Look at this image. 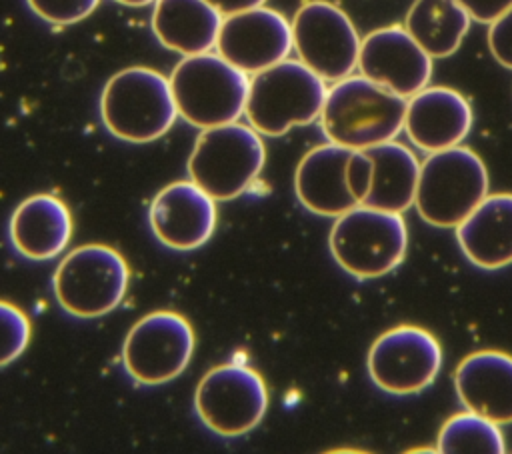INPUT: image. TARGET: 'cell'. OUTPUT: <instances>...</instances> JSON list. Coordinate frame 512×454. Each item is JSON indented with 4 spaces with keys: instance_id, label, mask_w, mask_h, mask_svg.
I'll return each mask as SVG.
<instances>
[{
    "instance_id": "17",
    "label": "cell",
    "mask_w": 512,
    "mask_h": 454,
    "mask_svg": "<svg viewBox=\"0 0 512 454\" xmlns=\"http://www.w3.org/2000/svg\"><path fill=\"white\" fill-rule=\"evenodd\" d=\"M350 156L352 148L334 142L320 144L304 154L294 174V190L306 210L336 218L358 206L348 184Z\"/></svg>"
},
{
    "instance_id": "8",
    "label": "cell",
    "mask_w": 512,
    "mask_h": 454,
    "mask_svg": "<svg viewBox=\"0 0 512 454\" xmlns=\"http://www.w3.org/2000/svg\"><path fill=\"white\" fill-rule=\"evenodd\" d=\"M130 270L124 256L104 244H86L58 264L52 286L58 304L76 318H100L124 298Z\"/></svg>"
},
{
    "instance_id": "24",
    "label": "cell",
    "mask_w": 512,
    "mask_h": 454,
    "mask_svg": "<svg viewBox=\"0 0 512 454\" xmlns=\"http://www.w3.org/2000/svg\"><path fill=\"white\" fill-rule=\"evenodd\" d=\"M436 448L442 454H502L506 442L496 422L466 410L442 424Z\"/></svg>"
},
{
    "instance_id": "6",
    "label": "cell",
    "mask_w": 512,
    "mask_h": 454,
    "mask_svg": "<svg viewBox=\"0 0 512 454\" xmlns=\"http://www.w3.org/2000/svg\"><path fill=\"white\" fill-rule=\"evenodd\" d=\"M266 148L250 124L204 128L188 158V176L214 200L240 196L262 172Z\"/></svg>"
},
{
    "instance_id": "27",
    "label": "cell",
    "mask_w": 512,
    "mask_h": 454,
    "mask_svg": "<svg viewBox=\"0 0 512 454\" xmlns=\"http://www.w3.org/2000/svg\"><path fill=\"white\" fill-rule=\"evenodd\" d=\"M488 46L496 62L512 70V6L490 24Z\"/></svg>"
},
{
    "instance_id": "5",
    "label": "cell",
    "mask_w": 512,
    "mask_h": 454,
    "mask_svg": "<svg viewBox=\"0 0 512 454\" xmlns=\"http://www.w3.org/2000/svg\"><path fill=\"white\" fill-rule=\"evenodd\" d=\"M488 186L482 158L458 144L428 154L420 164L414 206L424 222L452 228L488 196Z\"/></svg>"
},
{
    "instance_id": "25",
    "label": "cell",
    "mask_w": 512,
    "mask_h": 454,
    "mask_svg": "<svg viewBox=\"0 0 512 454\" xmlns=\"http://www.w3.org/2000/svg\"><path fill=\"white\" fill-rule=\"evenodd\" d=\"M30 334L28 316L18 306L0 300V368L14 362L26 350Z\"/></svg>"
},
{
    "instance_id": "16",
    "label": "cell",
    "mask_w": 512,
    "mask_h": 454,
    "mask_svg": "<svg viewBox=\"0 0 512 454\" xmlns=\"http://www.w3.org/2000/svg\"><path fill=\"white\" fill-rule=\"evenodd\" d=\"M472 128L468 100L452 88H422L406 100L404 130L410 142L432 154L458 146Z\"/></svg>"
},
{
    "instance_id": "12",
    "label": "cell",
    "mask_w": 512,
    "mask_h": 454,
    "mask_svg": "<svg viewBox=\"0 0 512 454\" xmlns=\"http://www.w3.org/2000/svg\"><path fill=\"white\" fill-rule=\"evenodd\" d=\"M442 366V348L432 332L420 326H396L380 334L368 352L372 382L394 396L428 388Z\"/></svg>"
},
{
    "instance_id": "22",
    "label": "cell",
    "mask_w": 512,
    "mask_h": 454,
    "mask_svg": "<svg viewBox=\"0 0 512 454\" xmlns=\"http://www.w3.org/2000/svg\"><path fill=\"white\" fill-rule=\"evenodd\" d=\"M372 160V186L362 202L386 212L402 214L414 204L420 162L414 152L396 140L364 150Z\"/></svg>"
},
{
    "instance_id": "31",
    "label": "cell",
    "mask_w": 512,
    "mask_h": 454,
    "mask_svg": "<svg viewBox=\"0 0 512 454\" xmlns=\"http://www.w3.org/2000/svg\"><path fill=\"white\" fill-rule=\"evenodd\" d=\"M114 2H120V4H124V6H148V4H152V2H156V0H114Z\"/></svg>"
},
{
    "instance_id": "7",
    "label": "cell",
    "mask_w": 512,
    "mask_h": 454,
    "mask_svg": "<svg viewBox=\"0 0 512 454\" xmlns=\"http://www.w3.org/2000/svg\"><path fill=\"white\" fill-rule=\"evenodd\" d=\"M328 242L338 266L366 280L392 272L404 260L408 230L402 214L358 204L336 216Z\"/></svg>"
},
{
    "instance_id": "29",
    "label": "cell",
    "mask_w": 512,
    "mask_h": 454,
    "mask_svg": "<svg viewBox=\"0 0 512 454\" xmlns=\"http://www.w3.org/2000/svg\"><path fill=\"white\" fill-rule=\"evenodd\" d=\"M460 6L468 12V16L480 24H492L498 16H502L512 0H458Z\"/></svg>"
},
{
    "instance_id": "19",
    "label": "cell",
    "mask_w": 512,
    "mask_h": 454,
    "mask_svg": "<svg viewBox=\"0 0 512 454\" xmlns=\"http://www.w3.org/2000/svg\"><path fill=\"white\" fill-rule=\"evenodd\" d=\"M464 256L482 270L512 264V194H488L458 226Z\"/></svg>"
},
{
    "instance_id": "18",
    "label": "cell",
    "mask_w": 512,
    "mask_h": 454,
    "mask_svg": "<svg viewBox=\"0 0 512 454\" xmlns=\"http://www.w3.org/2000/svg\"><path fill=\"white\" fill-rule=\"evenodd\" d=\"M454 388L466 410L498 426L512 424V356L500 350L468 354L454 372Z\"/></svg>"
},
{
    "instance_id": "14",
    "label": "cell",
    "mask_w": 512,
    "mask_h": 454,
    "mask_svg": "<svg viewBox=\"0 0 512 454\" xmlns=\"http://www.w3.org/2000/svg\"><path fill=\"white\" fill-rule=\"evenodd\" d=\"M360 74L376 84L410 98L428 86L432 56L402 26L372 30L360 42Z\"/></svg>"
},
{
    "instance_id": "15",
    "label": "cell",
    "mask_w": 512,
    "mask_h": 454,
    "mask_svg": "<svg viewBox=\"0 0 512 454\" xmlns=\"http://www.w3.org/2000/svg\"><path fill=\"white\" fill-rule=\"evenodd\" d=\"M150 228L172 250H196L216 230V200L192 180L172 182L150 204Z\"/></svg>"
},
{
    "instance_id": "10",
    "label": "cell",
    "mask_w": 512,
    "mask_h": 454,
    "mask_svg": "<svg viewBox=\"0 0 512 454\" xmlns=\"http://www.w3.org/2000/svg\"><path fill=\"white\" fill-rule=\"evenodd\" d=\"M194 408L208 430L236 438L262 422L268 390L256 370L244 364H220L200 380Z\"/></svg>"
},
{
    "instance_id": "23",
    "label": "cell",
    "mask_w": 512,
    "mask_h": 454,
    "mask_svg": "<svg viewBox=\"0 0 512 454\" xmlns=\"http://www.w3.org/2000/svg\"><path fill=\"white\" fill-rule=\"evenodd\" d=\"M470 20L458 0H414L404 28L432 58H446L460 48Z\"/></svg>"
},
{
    "instance_id": "2",
    "label": "cell",
    "mask_w": 512,
    "mask_h": 454,
    "mask_svg": "<svg viewBox=\"0 0 512 454\" xmlns=\"http://www.w3.org/2000/svg\"><path fill=\"white\" fill-rule=\"evenodd\" d=\"M326 94V80L304 62L286 58L252 74L244 116L262 136H282L320 118Z\"/></svg>"
},
{
    "instance_id": "30",
    "label": "cell",
    "mask_w": 512,
    "mask_h": 454,
    "mask_svg": "<svg viewBox=\"0 0 512 454\" xmlns=\"http://www.w3.org/2000/svg\"><path fill=\"white\" fill-rule=\"evenodd\" d=\"M206 2H210L222 16H228V14L250 10L256 6H264L266 0H206Z\"/></svg>"
},
{
    "instance_id": "1",
    "label": "cell",
    "mask_w": 512,
    "mask_h": 454,
    "mask_svg": "<svg viewBox=\"0 0 512 454\" xmlns=\"http://www.w3.org/2000/svg\"><path fill=\"white\" fill-rule=\"evenodd\" d=\"M406 98L366 76H346L328 88L320 126L328 142L366 150L394 140L404 128Z\"/></svg>"
},
{
    "instance_id": "21",
    "label": "cell",
    "mask_w": 512,
    "mask_h": 454,
    "mask_svg": "<svg viewBox=\"0 0 512 454\" xmlns=\"http://www.w3.org/2000/svg\"><path fill=\"white\" fill-rule=\"evenodd\" d=\"M222 20L224 16L206 0H156L150 24L164 48L196 56L216 46Z\"/></svg>"
},
{
    "instance_id": "26",
    "label": "cell",
    "mask_w": 512,
    "mask_h": 454,
    "mask_svg": "<svg viewBox=\"0 0 512 454\" xmlns=\"http://www.w3.org/2000/svg\"><path fill=\"white\" fill-rule=\"evenodd\" d=\"M26 2L36 16L56 26H68V24L80 22L86 16H90L100 4V0H26Z\"/></svg>"
},
{
    "instance_id": "28",
    "label": "cell",
    "mask_w": 512,
    "mask_h": 454,
    "mask_svg": "<svg viewBox=\"0 0 512 454\" xmlns=\"http://www.w3.org/2000/svg\"><path fill=\"white\" fill-rule=\"evenodd\" d=\"M348 184L358 204H362L372 186V160L364 150H352V156L348 162Z\"/></svg>"
},
{
    "instance_id": "20",
    "label": "cell",
    "mask_w": 512,
    "mask_h": 454,
    "mask_svg": "<svg viewBox=\"0 0 512 454\" xmlns=\"http://www.w3.org/2000/svg\"><path fill=\"white\" fill-rule=\"evenodd\" d=\"M10 242L24 258L50 260L72 238V214L52 194H36L16 206L10 218Z\"/></svg>"
},
{
    "instance_id": "13",
    "label": "cell",
    "mask_w": 512,
    "mask_h": 454,
    "mask_svg": "<svg viewBox=\"0 0 512 454\" xmlns=\"http://www.w3.org/2000/svg\"><path fill=\"white\" fill-rule=\"evenodd\" d=\"M290 50L292 24L266 6L224 16L216 40V52L244 74H256L286 60Z\"/></svg>"
},
{
    "instance_id": "3",
    "label": "cell",
    "mask_w": 512,
    "mask_h": 454,
    "mask_svg": "<svg viewBox=\"0 0 512 454\" xmlns=\"http://www.w3.org/2000/svg\"><path fill=\"white\" fill-rule=\"evenodd\" d=\"M176 116L170 78L146 66L116 72L100 96V118L106 130L124 142L158 140L172 128Z\"/></svg>"
},
{
    "instance_id": "11",
    "label": "cell",
    "mask_w": 512,
    "mask_h": 454,
    "mask_svg": "<svg viewBox=\"0 0 512 454\" xmlns=\"http://www.w3.org/2000/svg\"><path fill=\"white\" fill-rule=\"evenodd\" d=\"M196 346L190 322L168 310L142 316L126 334L122 364L132 380L158 386L178 378Z\"/></svg>"
},
{
    "instance_id": "4",
    "label": "cell",
    "mask_w": 512,
    "mask_h": 454,
    "mask_svg": "<svg viewBox=\"0 0 512 454\" xmlns=\"http://www.w3.org/2000/svg\"><path fill=\"white\" fill-rule=\"evenodd\" d=\"M248 84V74L218 52L184 56L170 74L178 116L202 130L236 122L244 114Z\"/></svg>"
},
{
    "instance_id": "9",
    "label": "cell",
    "mask_w": 512,
    "mask_h": 454,
    "mask_svg": "<svg viewBox=\"0 0 512 454\" xmlns=\"http://www.w3.org/2000/svg\"><path fill=\"white\" fill-rule=\"evenodd\" d=\"M360 42L348 14L332 2L308 0L292 18V48L322 80L350 76L358 68Z\"/></svg>"
}]
</instances>
